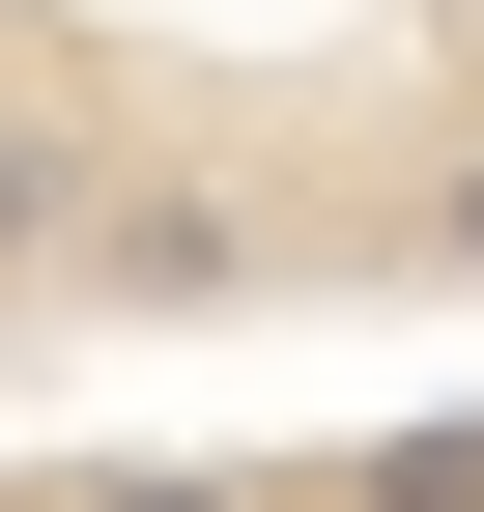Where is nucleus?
I'll return each mask as SVG.
<instances>
[{"instance_id": "20e7f679", "label": "nucleus", "mask_w": 484, "mask_h": 512, "mask_svg": "<svg viewBox=\"0 0 484 512\" xmlns=\"http://www.w3.org/2000/svg\"><path fill=\"white\" fill-rule=\"evenodd\" d=\"M399 256H428V285H484V114H456L428 171H399Z\"/></svg>"}, {"instance_id": "39448f33", "label": "nucleus", "mask_w": 484, "mask_h": 512, "mask_svg": "<svg viewBox=\"0 0 484 512\" xmlns=\"http://www.w3.org/2000/svg\"><path fill=\"white\" fill-rule=\"evenodd\" d=\"M57 512H285V484H257V456H86Z\"/></svg>"}, {"instance_id": "f03ea898", "label": "nucleus", "mask_w": 484, "mask_h": 512, "mask_svg": "<svg viewBox=\"0 0 484 512\" xmlns=\"http://www.w3.org/2000/svg\"><path fill=\"white\" fill-rule=\"evenodd\" d=\"M143 143V114H86V86H0V285H57V228H86V171Z\"/></svg>"}, {"instance_id": "7ed1b4c3", "label": "nucleus", "mask_w": 484, "mask_h": 512, "mask_svg": "<svg viewBox=\"0 0 484 512\" xmlns=\"http://www.w3.org/2000/svg\"><path fill=\"white\" fill-rule=\"evenodd\" d=\"M285 512H484V427H371V456L285 484Z\"/></svg>"}, {"instance_id": "f257e3e1", "label": "nucleus", "mask_w": 484, "mask_h": 512, "mask_svg": "<svg viewBox=\"0 0 484 512\" xmlns=\"http://www.w3.org/2000/svg\"><path fill=\"white\" fill-rule=\"evenodd\" d=\"M285 171H228V143H114L86 171V228H57V285L86 313H228V285H285Z\"/></svg>"}]
</instances>
